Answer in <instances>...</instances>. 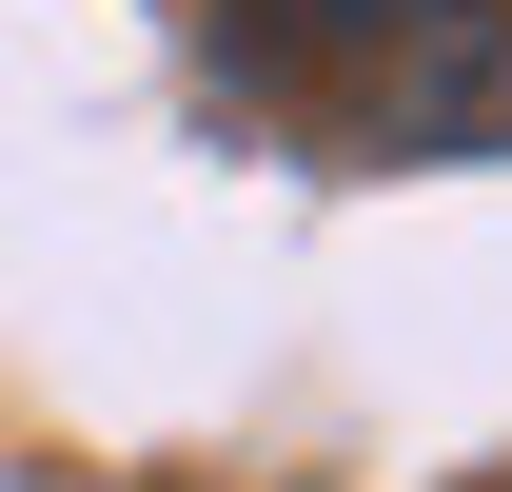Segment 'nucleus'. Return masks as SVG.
<instances>
[{"label":"nucleus","mask_w":512,"mask_h":492,"mask_svg":"<svg viewBox=\"0 0 512 492\" xmlns=\"http://www.w3.org/2000/svg\"><path fill=\"white\" fill-rule=\"evenodd\" d=\"M217 99L335 178L512 158V0H217Z\"/></svg>","instance_id":"nucleus-1"},{"label":"nucleus","mask_w":512,"mask_h":492,"mask_svg":"<svg viewBox=\"0 0 512 492\" xmlns=\"http://www.w3.org/2000/svg\"><path fill=\"white\" fill-rule=\"evenodd\" d=\"M473 492H512V473H473Z\"/></svg>","instance_id":"nucleus-2"}]
</instances>
